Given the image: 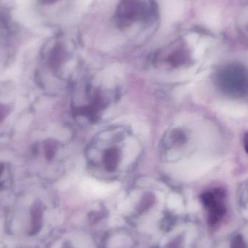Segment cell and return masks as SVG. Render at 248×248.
<instances>
[{
    "label": "cell",
    "mask_w": 248,
    "mask_h": 248,
    "mask_svg": "<svg viewBox=\"0 0 248 248\" xmlns=\"http://www.w3.org/2000/svg\"><path fill=\"white\" fill-rule=\"evenodd\" d=\"M215 83L220 91L226 95L242 98L247 94V71L238 64L227 65L215 76Z\"/></svg>",
    "instance_id": "2"
},
{
    "label": "cell",
    "mask_w": 248,
    "mask_h": 248,
    "mask_svg": "<svg viewBox=\"0 0 248 248\" xmlns=\"http://www.w3.org/2000/svg\"><path fill=\"white\" fill-rule=\"evenodd\" d=\"M187 138L184 132L182 130H173L165 137L163 141V147L165 150V154L169 156L178 150L179 151L182 147H184Z\"/></svg>",
    "instance_id": "5"
},
{
    "label": "cell",
    "mask_w": 248,
    "mask_h": 248,
    "mask_svg": "<svg viewBox=\"0 0 248 248\" xmlns=\"http://www.w3.org/2000/svg\"><path fill=\"white\" fill-rule=\"evenodd\" d=\"M202 201L208 210V220L211 225H215L226 213L225 194L221 189L208 191L202 195Z\"/></svg>",
    "instance_id": "3"
},
{
    "label": "cell",
    "mask_w": 248,
    "mask_h": 248,
    "mask_svg": "<svg viewBox=\"0 0 248 248\" xmlns=\"http://www.w3.org/2000/svg\"><path fill=\"white\" fill-rule=\"evenodd\" d=\"M143 148L130 128L114 125L96 136L88 150V160L95 173L108 180L119 179L136 167Z\"/></svg>",
    "instance_id": "1"
},
{
    "label": "cell",
    "mask_w": 248,
    "mask_h": 248,
    "mask_svg": "<svg viewBox=\"0 0 248 248\" xmlns=\"http://www.w3.org/2000/svg\"><path fill=\"white\" fill-rule=\"evenodd\" d=\"M37 1L40 5L50 6L52 5V4H56L61 0H37Z\"/></svg>",
    "instance_id": "7"
},
{
    "label": "cell",
    "mask_w": 248,
    "mask_h": 248,
    "mask_svg": "<svg viewBox=\"0 0 248 248\" xmlns=\"http://www.w3.org/2000/svg\"><path fill=\"white\" fill-rule=\"evenodd\" d=\"M231 248H247V245L241 236L237 235L233 240Z\"/></svg>",
    "instance_id": "6"
},
{
    "label": "cell",
    "mask_w": 248,
    "mask_h": 248,
    "mask_svg": "<svg viewBox=\"0 0 248 248\" xmlns=\"http://www.w3.org/2000/svg\"><path fill=\"white\" fill-rule=\"evenodd\" d=\"M141 10V4L138 0H123L118 11L119 23L122 26H127L138 19Z\"/></svg>",
    "instance_id": "4"
}]
</instances>
